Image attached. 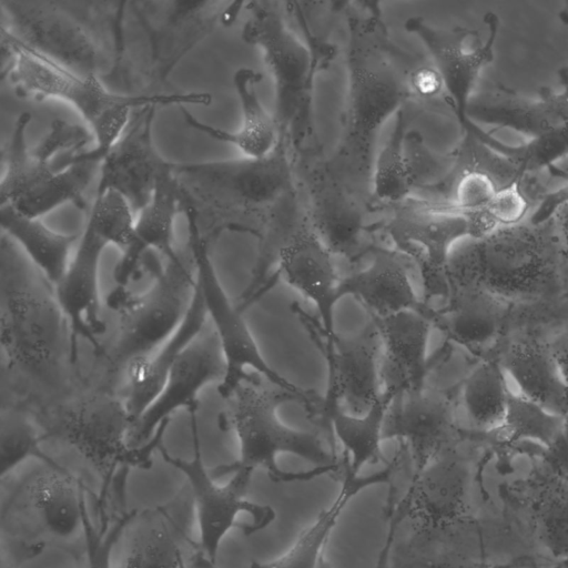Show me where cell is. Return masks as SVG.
<instances>
[{
	"label": "cell",
	"mask_w": 568,
	"mask_h": 568,
	"mask_svg": "<svg viewBox=\"0 0 568 568\" xmlns=\"http://www.w3.org/2000/svg\"><path fill=\"white\" fill-rule=\"evenodd\" d=\"M477 466L460 448H449L412 475L400 497H389L388 527L374 568H455L485 560L494 547L518 549L505 518L484 517L475 505Z\"/></svg>",
	"instance_id": "obj_1"
},
{
	"label": "cell",
	"mask_w": 568,
	"mask_h": 568,
	"mask_svg": "<svg viewBox=\"0 0 568 568\" xmlns=\"http://www.w3.org/2000/svg\"><path fill=\"white\" fill-rule=\"evenodd\" d=\"M347 11V102L344 132L326 166L347 184L371 192L374 146L383 125L410 99L408 54L387 34L377 4Z\"/></svg>",
	"instance_id": "obj_2"
},
{
	"label": "cell",
	"mask_w": 568,
	"mask_h": 568,
	"mask_svg": "<svg viewBox=\"0 0 568 568\" xmlns=\"http://www.w3.org/2000/svg\"><path fill=\"white\" fill-rule=\"evenodd\" d=\"M453 252L448 282L480 286L516 304L549 302L568 292V252L554 221L500 226Z\"/></svg>",
	"instance_id": "obj_3"
},
{
	"label": "cell",
	"mask_w": 568,
	"mask_h": 568,
	"mask_svg": "<svg viewBox=\"0 0 568 568\" xmlns=\"http://www.w3.org/2000/svg\"><path fill=\"white\" fill-rule=\"evenodd\" d=\"M0 348L10 372L55 383L65 359L73 364L68 324L53 286L1 233Z\"/></svg>",
	"instance_id": "obj_4"
},
{
	"label": "cell",
	"mask_w": 568,
	"mask_h": 568,
	"mask_svg": "<svg viewBox=\"0 0 568 568\" xmlns=\"http://www.w3.org/2000/svg\"><path fill=\"white\" fill-rule=\"evenodd\" d=\"M2 71L17 93L34 99H57L69 103L92 133L95 152L103 159L128 126L133 112L155 105H209L206 92L128 93L106 87L95 75H81L20 44L1 30Z\"/></svg>",
	"instance_id": "obj_5"
},
{
	"label": "cell",
	"mask_w": 568,
	"mask_h": 568,
	"mask_svg": "<svg viewBox=\"0 0 568 568\" xmlns=\"http://www.w3.org/2000/svg\"><path fill=\"white\" fill-rule=\"evenodd\" d=\"M221 423L231 428L239 444V458L219 467L215 474L264 469L274 481L308 480L339 471L341 464L313 432L285 425L277 409L290 402H305L281 388L263 387L253 377L240 384L226 398Z\"/></svg>",
	"instance_id": "obj_6"
},
{
	"label": "cell",
	"mask_w": 568,
	"mask_h": 568,
	"mask_svg": "<svg viewBox=\"0 0 568 568\" xmlns=\"http://www.w3.org/2000/svg\"><path fill=\"white\" fill-rule=\"evenodd\" d=\"M100 2L2 0L1 30L20 44L81 75L101 79L120 55L102 30Z\"/></svg>",
	"instance_id": "obj_7"
},
{
	"label": "cell",
	"mask_w": 568,
	"mask_h": 568,
	"mask_svg": "<svg viewBox=\"0 0 568 568\" xmlns=\"http://www.w3.org/2000/svg\"><path fill=\"white\" fill-rule=\"evenodd\" d=\"M280 3H245L247 19L242 38L255 45L275 87V120L281 138L297 146L308 134L316 71L332 55L310 45L288 26Z\"/></svg>",
	"instance_id": "obj_8"
},
{
	"label": "cell",
	"mask_w": 568,
	"mask_h": 568,
	"mask_svg": "<svg viewBox=\"0 0 568 568\" xmlns=\"http://www.w3.org/2000/svg\"><path fill=\"white\" fill-rule=\"evenodd\" d=\"M187 222L189 247L193 261L196 285L203 300L209 323L220 342L226 365L219 394L226 398L240 384L253 378L250 371L263 376L277 388L300 396L312 409L320 398L305 390L273 369L262 355L239 306L229 297L211 258L209 244L199 225L197 212L189 195L182 205Z\"/></svg>",
	"instance_id": "obj_9"
},
{
	"label": "cell",
	"mask_w": 568,
	"mask_h": 568,
	"mask_svg": "<svg viewBox=\"0 0 568 568\" xmlns=\"http://www.w3.org/2000/svg\"><path fill=\"white\" fill-rule=\"evenodd\" d=\"M132 425L122 397L97 392L64 408L51 435L67 443L95 471L106 497L131 468H149L153 453L162 444L165 429L145 445L132 446Z\"/></svg>",
	"instance_id": "obj_10"
},
{
	"label": "cell",
	"mask_w": 568,
	"mask_h": 568,
	"mask_svg": "<svg viewBox=\"0 0 568 568\" xmlns=\"http://www.w3.org/2000/svg\"><path fill=\"white\" fill-rule=\"evenodd\" d=\"M192 260V258H191ZM153 281L140 294L115 288L110 306L120 314L119 334L111 351V365L123 372L129 363L152 353L180 325L193 300L196 276L181 255L153 263Z\"/></svg>",
	"instance_id": "obj_11"
},
{
	"label": "cell",
	"mask_w": 568,
	"mask_h": 568,
	"mask_svg": "<svg viewBox=\"0 0 568 568\" xmlns=\"http://www.w3.org/2000/svg\"><path fill=\"white\" fill-rule=\"evenodd\" d=\"M31 114L21 113L2 151L0 205L41 219L61 205L85 207L84 194L99 175L102 158L93 145L77 154L71 165L57 170L37 158L27 144Z\"/></svg>",
	"instance_id": "obj_12"
},
{
	"label": "cell",
	"mask_w": 568,
	"mask_h": 568,
	"mask_svg": "<svg viewBox=\"0 0 568 568\" xmlns=\"http://www.w3.org/2000/svg\"><path fill=\"white\" fill-rule=\"evenodd\" d=\"M184 189L227 207L253 213L263 233L274 222L275 206L292 192L294 173L288 144L282 139L268 156L174 163Z\"/></svg>",
	"instance_id": "obj_13"
},
{
	"label": "cell",
	"mask_w": 568,
	"mask_h": 568,
	"mask_svg": "<svg viewBox=\"0 0 568 568\" xmlns=\"http://www.w3.org/2000/svg\"><path fill=\"white\" fill-rule=\"evenodd\" d=\"M196 410L189 413L191 457L174 456L162 444L158 450L164 462L181 473L185 479L197 526L196 547L205 557L216 562L221 544L232 529L239 528L250 535L248 527L240 521V516H250L255 531H258L274 520L275 513L272 507L254 503L246 497L253 471L235 470L224 485L214 480L213 474L209 471L202 458Z\"/></svg>",
	"instance_id": "obj_14"
},
{
	"label": "cell",
	"mask_w": 568,
	"mask_h": 568,
	"mask_svg": "<svg viewBox=\"0 0 568 568\" xmlns=\"http://www.w3.org/2000/svg\"><path fill=\"white\" fill-rule=\"evenodd\" d=\"M383 230L420 273L424 302L448 294L447 268L457 244L471 240L468 220L446 200L409 197L390 205Z\"/></svg>",
	"instance_id": "obj_15"
},
{
	"label": "cell",
	"mask_w": 568,
	"mask_h": 568,
	"mask_svg": "<svg viewBox=\"0 0 568 568\" xmlns=\"http://www.w3.org/2000/svg\"><path fill=\"white\" fill-rule=\"evenodd\" d=\"M501 515L527 556L558 562L568 557V475L539 458L498 486Z\"/></svg>",
	"instance_id": "obj_16"
},
{
	"label": "cell",
	"mask_w": 568,
	"mask_h": 568,
	"mask_svg": "<svg viewBox=\"0 0 568 568\" xmlns=\"http://www.w3.org/2000/svg\"><path fill=\"white\" fill-rule=\"evenodd\" d=\"M294 308L325 357L328 369L325 397L337 399L352 414H365L383 393V345L374 321L358 333L341 336L324 332L298 305Z\"/></svg>",
	"instance_id": "obj_17"
},
{
	"label": "cell",
	"mask_w": 568,
	"mask_h": 568,
	"mask_svg": "<svg viewBox=\"0 0 568 568\" xmlns=\"http://www.w3.org/2000/svg\"><path fill=\"white\" fill-rule=\"evenodd\" d=\"M226 373L223 352L211 324L182 352L166 374L161 389L134 420L130 443L140 447L169 425L181 409H197L200 393L211 384L223 382Z\"/></svg>",
	"instance_id": "obj_18"
},
{
	"label": "cell",
	"mask_w": 568,
	"mask_h": 568,
	"mask_svg": "<svg viewBox=\"0 0 568 568\" xmlns=\"http://www.w3.org/2000/svg\"><path fill=\"white\" fill-rule=\"evenodd\" d=\"M383 440L397 439L407 449L413 475L437 455L465 438L453 396L446 389L422 386L394 395L384 425Z\"/></svg>",
	"instance_id": "obj_19"
},
{
	"label": "cell",
	"mask_w": 568,
	"mask_h": 568,
	"mask_svg": "<svg viewBox=\"0 0 568 568\" xmlns=\"http://www.w3.org/2000/svg\"><path fill=\"white\" fill-rule=\"evenodd\" d=\"M156 110L149 105L133 112L99 170L97 192L119 193L135 214L151 201L161 180L174 172V163L162 156L153 140Z\"/></svg>",
	"instance_id": "obj_20"
},
{
	"label": "cell",
	"mask_w": 568,
	"mask_h": 568,
	"mask_svg": "<svg viewBox=\"0 0 568 568\" xmlns=\"http://www.w3.org/2000/svg\"><path fill=\"white\" fill-rule=\"evenodd\" d=\"M110 245L108 234L88 219L65 272L53 286L69 327L74 363L79 341L84 339L99 349V339L106 328L101 314L100 266Z\"/></svg>",
	"instance_id": "obj_21"
},
{
	"label": "cell",
	"mask_w": 568,
	"mask_h": 568,
	"mask_svg": "<svg viewBox=\"0 0 568 568\" xmlns=\"http://www.w3.org/2000/svg\"><path fill=\"white\" fill-rule=\"evenodd\" d=\"M405 29L415 34L426 49L429 61L438 71L445 94L460 125L467 130V108L479 73L491 58L495 32L481 42L467 29H442L420 17H410Z\"/></svg>",
	"instance_id": "obj_22"
},
{
	"label": "cell",
	"mask_w": 568,
	"mask_h": 568,
	"mask_svg": "<svg viewBox=\"0 0 568 568\" xmlns=\"http://www.w3.org/2000/svg\"><path fill=\"white\" fill-rule=\"evenodd\" d=\"M513 310L508 301L480 286L448 282L445 304L435 308L433 325L447 342L486 358L505 336Z\"/></svg>",
	"instance_id": "obj_23"
},
{
	"label": "cell",
	"mask_w": 568,
	"mask_h": 568,
	"mask_svg": "<svg viewBox=\"0 0 568 568\" xmlns=\"http://www.w3.org/2000/svg\"><path fill=\"white\" fill-rule=\"evenodd\" d=\"M183 501L131 511L118 546L115 568H189L190 539Z\"/></svg>",
	"instance_id": "obj_24"
},
{
	"label": "cell",
	"mask_w": 568,
	"mask_h": 568,
	"mask_svg": "<svg viewBox=\"0 0 568 568\" xmlns=\"http://www.w3.org/2000/svg\"><path fill=\"white\" fill-rule=\"evenodd\" d=\"M41 464L21 488L27 521L44 541L83 539L88 506L82 484L55 460Z\"/></svg>",
	"instance_id": "obj_25"
},
{
	"label": "cell",
	"mask_w": 568,
	"mask_h": 568,
	"mask_svg": "<svg viewBox=\"0 0 568 568\" xmlns=\"http://www.w3.org/2000/svg\"><path fill=\"white\" fill-rule=\"evenodd\" d=\"M276 266V274L314 304L322 329L334 333V312L339 301L334 254L307 217L278 252Z\"/></svg>",
	"instance_id": "obj_26"
},
{
	"label": "cell",
	"mask_w": 568,
	"mask_h": 568,
	"mask_svg": "<svg viewBox=\"0 0 568 568\" xmlns=\"http://www.w3.org/2000/svg\"><path fill=\"white\" fill-rule=\"evenodd\" d=\"M369 264L339 280L337 297L356 298L371 318H382L402 312H417L433 323L435 308L420 300L409 278L406 262L395 248L369 247Z\"/></svg>",
	"instance_id": "obj_27"
},
{
	"label": "cell",
	"mask_w": 568,
	"mask_h": 568,
	"mask_svg": "<svg viewBox=\"0 0 568 568\" xmlns=\"http://www.w3.org/2000/svg\"><path fill=\"white\" fill-rule=\"evenodd\" d=\"M490 357L497 359L514 392L558 415L568 412V385L547 337L528 333L505 335Z\"/></svg>",
	"instance_id": "obj_28"
},
{
	"label": "cell",
	"mask_w": 568,
	"mask_h": 568,
	"mask_svg": "<svg viewBox=\"0 0 568 568\" xmlns=\"http://www.w3.org/2000/svg\"><path fill=\"white\" fill-rule=\"evenodd\" d=\"M185 195L174 172L158 184L151 201L136 214L132 239L114 267L118 288H128L139 278L151 253H158L166 261L180 255L174 247V225L178 214L182 213Z\"/></svg>",
	"instance_id": "obj_29"
},
{
	"label": "cell",
	"mask_w": 568,
	"mask_h": 568,
	"mask_svg": "<svg viewBox=\"0 0 568 568\" xmlns=\"http://www.w3.org/2000/svg\"><path fill=\"white\" fill-rule=\"evenodd\" d=\"M307 190L312 227L334 255L352 257L366 230V197L322 164L310 173Z\"/></svg>",
	"instance_id": "obj_30"
},
{
	"label": "cell",
	"mask_w": 568,
	"mask_h": 568,
	"mask_svg": "<svg viewBox=\"0 0 568 568\" xmlns=\"http://www.w3.org/2000/svg\"><path fill=\"white\" fill-rule=\"evenodd\" d=\"M467 119L471 124L509 129L528 140L535 139L568 123V89L540 98H527L496 87L471 95Z\"/></svg>",
	"instance_id": "obj_31"
},
{
	"label": "cell",
	"mask_w": 568,
	"mask_h": 568,
	"mask_svg": "<svg viewBox=\"0 0 568 568\" xmlns=\"http://www.w3.org/2000/svg\"><path fill=\"white\" fill-rule=\"evenodd\" d=\"M376 324L383 345V389L398 392L425 386L428 373V341L434 327L426 315L402 312L382 318Z\"/></svg>",
	"instance_id": "obj_32"
},
{
	"label": "cell",
	"mask_w": 568,
	"mask_h": 568,
	"mask_svg": "<svg viewBox=\"0 0 568 568\" xmlns=\"http://www.w3.org/2000/svg\"><path fill=\"white\" fill-rule=\"evenodd\" d=\"M262 74L251 68H240L234 72L233 85L239 98L241 121L235 131H227L203 123L186 106L180 110L189 126L204 135L234 146L242 156L262 159L271 155L281 144V132L275 120L257 92Z\"/></svg>",
	"instance_id": "obj_33"
},
{
	"label": "cell",
	"mask_w": 568,
	"mask_h": 568,
	"mask_svg": "<svg viewBox=\"0 0 568 568\" xmlns=\"http://www.w3.org/2000/svg\"><path fill=\"white\" fill-rule=\"evenodd\" d=\"M206 324L207 314L196 285L191 305L176 329L152 353L132 361L122 372V398L133 423L156 396L174 362Z\"/></svg>",
	"instance_id": "obj_34"
},
{
	"label": "cell",
	"mask_w": 568,
	"mask_h": 568,
	"mask_svg": "<svg viewBox=\"0 0 568 568\" xmlns=\"http://www.w3.org/2000/svg\"><path fill=\"white\" fill-rule=\"evenodd\" d=\"M399 466V457L387 463L382 470L371 475L354 474L343 454L338 476L341 488L332 501L304 529L292 547L281 557L271 561H253L250 568H317L324 547L348 503L362 490L379 484H389Z\"/></svg>",
	"instance_id": "obj_35"
},
{
	"label": "cell",
	"mask_w": 568,
	"mask_h": 568,
	"mask_svg": "<svg viewBox=\"0 0 568 568\" xmlns=\"http://www.w3.org/2000/svg\"><path fill=\"white\" fill-rule=\"evenodd\" d=\"M0 224L2 234L54 286L65 272L80 235L55 231L41 219L24 215L10 205H0Z\"/></svg>",
	"instance_id": "obj_36"
},
{
	"label": "cell",
	"mask_w": 568,
	"mask_h": 568,
	"mask_svg": "<svg viewBox=\"0 0 568 568\" xmlns=\"http://www.w3.org/2000/svg\"><path fill=\"white\" fill-rule=\"evenodd\" d=\"M394 395L393 390L383 389L378 400L362 415L347 412L337 399L324 397L322 415L342 444L354 474L359 475L367 464L384 460L383 425Z\"/></svg>",
	"instance_id": "obj_37"
},
{
	"label": "cell",
	"mask_w": 568,
	"mask_h": 568,
	"mask_svg": "<svg viewBox=\"0 0 568 568\" xmlns=\"http://www.w3.org/2000/svg\"><path fill=\"white\" fill-rule=\"evenodd\" d=\"M510 385L495 357L481 358L459 385V403L477 435L493 436L504 424Z\"/></svg>",
	"instance_id": "obj_38"
},
{
	"label": "cell",
	"mask_w": 568,
	"mask_h": 568,
	"mask_svg": "<svg viewBox=\"0 0 568 568\" xmlns=\"http://www.w3.org/2000/svg\"><path fill=\"white\" fill-rule=\"evenodd\" d=\"M407 111L404 106L394 116L388 140L373 161L372 197L388 206L412 197L415 191L407 154Z\"/></svg>",
	"instance_id": "obj_39"
},
{
	"label": "cell",
	"mask_w": 568,
	"mask_h": 568,
	"mask_svg": "<svg viewBox=\"0 0 568 568\" xmlns=\"http://www.w3.org/2000/svg\"><path fill=\"white\" fill-rule=\"evenodd\" d=\"M561 425V415L510 388L504 424L493 437L498 439L501 448L511 449L523 444H534L545 452L558 439Z\"/></svg>",
	"instance_id": "obj_40"
},
{
	"label": "cell",
	"mask_w": 568,
	"mask_h": 568,
	"mask_svg": "<svg viewBox=\"0 0 568 568\" xmlns=\"http://www.w3.org/2000/svg\"><path fill=\"white\" fill-rule=\"evenodd\" d=\"M48 434L24 410L2 407L0 413V478L3 480L29 459L51 463L54 459L42 450Z\"/></svg>",
	"instance_id": "obj_41"
},
{
	"label": "cell",
	"mask_w": 568,
	"mask_h": 568,
	"mask_svg": "<svg viewBox=\"0 0 568 568\" xmlns=\"http://www.w3.org/2000/svg\"><path fill=\"white\" fill-rule=\"evenodd\" d=\"M129 517L130 513H125L112 524L97 527L87 509L83 524L87 568H115L114 550Z\"/></svg>",
	"instance_id": "obj_42"
},
{
	"label": "cell",
	"mask_w": 568,
	"mask_h": 568,
	"mask_svg": "<svg viewBox=\"0 0 568 568\" xmlns=\"http://www.w3.org/2000/svg\"><path fill=\"white\" fill-rule=\"evenodd\" d=\"M529 209V199L518 183L499 189L486 205V210L499 226L524 222Z\"/></svg>",
	"instance_id": "obj_43"
},
{
	"label": "cell",
	"mask_w": 568,
	"mask_h": 568,
	"mask_svg": "<svg viewBox=\"0 0 568 568\" xmlns=\"http://www.w3.org/2000/svg\"><path fill=\"white\" fill-rule=\"evenodd\" d=\"M406 79L412 99L434 101L443 94L446 97L443 80L430 61L413 63L408 55Z\"/></svg>",
	"instance_id": "obj_44"
},
{
	"label": "cell",
	"mask_w": 568,
	"mask_h": 568,
	"mask_svg": "<svg viewBox=\"0 0 568 568\" xmlns=\"http://www.w3.org/2000/svg\"><path fill=\"white\" fill-rule=\"evenodd\" d=\"M550 468L568 475V412L562 416L560 434L556 443L538 457Z\"/></svg>",
	"instance_id": "obj_45"
},
{
	"label": "cell",
	"mask_w": 568,
	"mask_h": 568,
	"mask_svg": "<svg viewBox=\"0 0 568 568\" xmlns=\"http://www.w3.org/2000/svg\"><path fill=\"white\" fill-rule=\"evenodd\" d=\"M568 203V180L554 190L548 191L539 201L536 210L528 220L534 223H541L549 220L555 211L562 204Z\"/></svg>",
	"instance_id": "obj_46"
},
{
	"label": "cell",
	"mask_w": 568,
	"mask_h": 568,
	"mask_svg": "<svg viewBox=\"0 0 568 568\" xmlns=\"http://www.w3.org/2000/svg\"><path fill=\"white\" fill-rule=\"evenodd\" d=\"M550 353L568 385V324L547 336Z\"/></svg>",
	"instance_id": "obj_47"
},
{
	"label": "cell",
	"mask_w": 568,
	"mask_h": 568,
	"mask_svg": "<svg viewBox=\"0 0 568 568\" xmlns=\"http://www.w3.org/2000/svg\"><path fill=\"white\" fill-rule=\"evenodd\" d=\"M559 239L568 252V203L559 206L551 216Z\"/></svg>",
	"instance_id": "obj_48"
},
{
	"label": "cell",
	"mask_w": 568,
	"mask_h": 568,
	"mask_svg": "<svg viewBox=\"0 0 568 568\" xmlns=\"http://www.w3.org/2000/svg\"><path fill=\"white\" fill-rule=\"evenodd\" d=\"M189 568H219L217 564L205 557L195 547L189 557Z\"/></svg>",
	"instance_id": "obj_49"
},
{
	"label": "cell",
	"mask_w": 568,
	"mask_h": 568,
	"mask_svg": "<svg viewBox=\"0 0 568 568\" xmlns=\"http://www.w3.org/2000/svg\"><path fill=\"white\" fill-rule=\"evenodd\" d=\"M549 176H561L565 181L568 180V154L555 163L548 171Z\"/></svg>",
	"instance_id": "obj_50"
},
{
	"label": "cell",
	"mask_w": 568,
	"mask_h": 568,
	"mask_svg": "<svg viewBox=\"0 0 568 568\" xmlns=\"http://www.w3.org/2000/svg\"><path fill=\"white\" fill-rule=\"evenodd\" d=\"M455 568H494V565L485 560H475L459 565Z\"/></svg>",
	"instance_id": "obj_51"
},
{
	"label": "cell",
	"mask_w": 568,
	"mask_h": 568,
	"mask_svg": "<svg viewBox=\"0 0 568 568\" xmlns=\"http://www.w3.org/2000/svg\"><path fill=\"white\" fill-rule=\"evenodd\" d=\"M559 18L564 23L568 24V1L565 2L562 9L560 10Z\"/></svg>",
	"instance_id": "obj_52"
},
{
	"label": "cell",
	"mask_w": 568,
	"mask_h": 568,
	"mask_svg": "<svg viewBox=\"0 0 568 568\" xmlns=\"http://www.w3.org/2000/svg\"><path fill=\"white\" fill-rule=\"evenodd\" d=\"M551 568H568V557L558 562H551Z\"/></svg>",
	"instance_id": "obj_53"
},
{
	"label": "cell",
	"mask_w": 568,
	"mask_h": 568,
	"mask_svg": "<svg viewBox=\"0 0 568 568\" xmlns=\"http://www.w3.org/2000/svg\"><path fill=\"white\" fill-rule=\"evenodd\" d=\"M317 568H332L329 562L327 561V559L325 558V556L323 555V557L321 558L318 565H317Z\"/></svg>",
	"instance_id": "obj_54"
},
{
	"label": "cell",
	"mask_w": 568,
	"mask_h": 568,
	"mask_svg": "<svg viewBox=\"0 0 568 568\" xmlns=\"http://www.w3.org/2000/svg\"><path fill=\"white\" fill-rule=\"evenodd\" d=\"M1 568H11L9 565L6 567L3 564H2V567Z\"/></svg>",
	"instance_id": "obj_55"
}]
</instances>
